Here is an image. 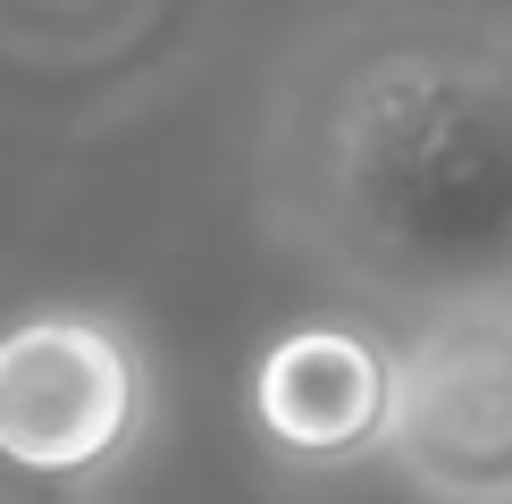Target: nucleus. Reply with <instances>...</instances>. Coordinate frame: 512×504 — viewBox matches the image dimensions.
I'll use <instances>...</instances> for the list:
<instances>
[{"label":"nucleus","mask_w":512,"mask_h":504,"mask_svg":"<svg viewBox=\"0 0 512 504\" xmlns=\"http://www.w3.org/2000/svg\"><path fill=\"white\" fill-rule=\"evenodd\" d=\"M395 412V336L370 320H303L252 370V429L303 471L378 462Z\"/></svg>","instance_id":"nucleus-4"},{"label":"nucleus","mask_w":512,"mask_h":504,"mask_svg":"<svg viewBox=\"0 0 512 504\" xmlns=\"http://www.w3.org/2000/svg\"><path fill=\"white\" fill-rule=\"evenodd\" d=\"M261 227L387 328L512 294V0H345L252 126Z\"/></svg>","instance_id":"nucleus-1"},{"label":"nucleus","mask_w":512,"mask_h":504,"mask_svg":"<svg viewBox=\"0 0 512 504\" xmlns=\"http://www.w3.org/2000/svg\"><path fill=\"white\" fill-rule=\"evenodd\" d=\"M160 412L152 362L110 311H34L0 328V479L26 496H93L143 454Z\"/></svg>","instance_id":"nucleus-2"},{"label":"nucleus","mask_w":512,"mask_h":504,"mask_svg":"<svg viewBox=\"0 0 512 504\" xmlns=\"http://www.w3.org/2000/svg\"><path fill=\"white\" fill-rule=\"evenodd\" d=\"M395 479L420 504H512V294L395 328Z\"/></svg>","instance_id":"nucleus-3"}]
</instances>
